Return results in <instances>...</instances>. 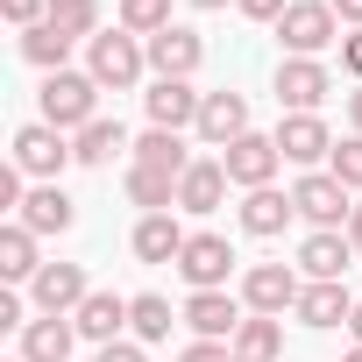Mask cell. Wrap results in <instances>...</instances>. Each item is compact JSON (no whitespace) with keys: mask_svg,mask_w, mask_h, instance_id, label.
<instances>
[{"mask_svg":"<svg viewBox=\"0 0 362 362\" xmlns=\"http://www.w3.org/2000/svg\"><path fill=\"white\" fill-rule=\"evenodd\" d=\"M235 8H242L249 22H270V29H277V22H284V8H291V0H235Z\"/></svg>","mask_w":362,"mask_h":362,"instance_id":"35","label":"cell"},{"mask_svg":"<svg viewBox=\"0 0 362 362\" xmlns=\"http://www.w3.org/2000/svg\"><path fill=\"white\" fill-rule=\"evenodd\" d=\"M177 362H235V348H228V341H192Z\"/></svg>","mask_w":362,"mask_h":362,"instance_id":"36","label":"cell"},{"mask_svg":"<svg viewBox=\"0 0 362 362\" xmlns=\"http://www.w3.org/2000/svg\"><path fill=\"white\" fill-rule=\"evenodd\" d=\"M348 327H355V348H362V298H355V320H348Z\"/></svg>","mask_w":362,"mask_h":362,"instance_id":"44","label":"cell"},{"mask_svg":"<svg viewBox=\"0 0 362 362\" xmlns=\"http://www.w3.org/2000/svg\"><path fill=\"white\" fill-rule=\"evenodd\" d=\"M341 71H348V78H362V29H355V36H341Z\"/></svg>","mask_w":362,"mask_h":362,"instance_id":"39","label":"cell"},{"mask_svg":"<svg viewBox=\"0 0 362 362\" xmlns=\"http://www.w3.org/2000/svg\"><path fill=\"white\" fill-rule=\"evenodd\" d=\"M221 163H228V177H235L242 192H263L270 177L284 170V149H277V135H256V128H249L242 142H228V149H221Z\"/></svg>","mask_w":362,"mask_h":362,"instance_id":"7","label":"cell"},{"mask_svg":"<svg viewBox=\"0 0 362 362\" xmlns=\"http://www.w3.org/2000/svg\"><path fill=\"white\" fill-rule=\"evenodd\" d=\"M93 362H149V355H142V341H107Z\"/></svg>","mask_w":362,"mask_h":362,"instance_id":"38","label":"cell"},{"mask_svg":"<svg viewBox=\"0 0 362 362\" xmlns=\"http://www.w3.org/2000/svg\"><path fill=\"white\" fill-rule=\"evenodd\" d=\"M228 348H235V362H277V355H284V320L249 313V320H242V334H235Z\"/></svg>","mask_w":362,"mask_h":362,"instance_id":"26","label":"cell"},{"mask_svg":"<svg viewBox=\"0 0 362 362\" xmlns=\"http://www.w3.org/2000/svg\"><path fill=\"white\" fill-rule=\"evenodd\" d=\"M22 57L50 78V71H64V57H71V36L57 29V22H36V29H22Z\"/></svg>","mask_w":362,"mask_h":362,"instance_id":"29","label":"cell"},{"mask_svg":"<svg viewBox=\"0 0 362 362\" xmlns=\"http://www.w3.org/2000/svg\"><path fill=\"white\" fill-rule=\"evenodd\" d=\"M0 15L15 29H36V22H50V0H0Z\"/></svg>","mask_w":362,"mask_h":362,"instance_id":"34","label":"cell"},{"mask_svg":"<svg viewBox=\"0 0 362 362\" xmlns=\"http://www.w3.org/2000/svg\"><path fill=\"white\" fill-rule=\"evenodd\" d=\"M185 228H177V214H142L135 221V235H128V249L142 256V263H177V256H185Z\"/></svg>","mask_w":362,"mask_h":362,"instance_id":"20","label":"cell"},{"mask_svg":"<svg viewBox=\"0 0 362 362\" xmlns=\"http://www.w3.org/2000/svg\"><path fill=\"white\" fill-rule=\"evenodd\" d=\"M128 199H135L142 214H170V206H177V177H163V170H142V163H128Z\"/></svg>","mask_w":362,"mask_h":362,"instance_id":"30","label":"cell"},{"mask_svg":"<svg viewBox=\"0 0 362 362\" xmlns=\"http://www.w3.org/2000/svg\"><path fill=\"white\" fill-rule=\"evenodd\" d=\"M291 313H298V327L327 334V327H348V320H355V291H348L341 277H334V284H305Z\"/></svg>","mask_w":362,"mask_h":362,"instance_id":"17","label":"cell"},{"mask_svg":"<svg viewBox=\"0 0 362 362\" xmlns=\"http://www.w3.org/2000/svg\"><path fill=\"white\" fill-rule=\"evenodd\" d=\"M50 22H57L71 43H93V36H100V0H50Z\"/></svg>","mask_w":362,"mask_h":362,"instance_id":"31","label":"cell"},{"mask_svg":"<svg viewBox=\"0 0 362 362\" xmlns=\"http://www.w3.org/2000/svg\"><path fill=\"white\" fill-rule=\"evenodd\" d=\"M277 149H284V163L327 170V156H334V135H327V121H320V114H284V121H277Z\"/></svg>","mask_w":362,"mask_h":362,"instance_id":"12","label":"cell"},{"mask_svg":"<svg viewBox=\"0 0 362 362\" xmlns=\"http://www.w3.org/2000/svg\"><path fill=\"white\" fill-rule=\"evenodd\" d=\"M348 121H355V135H362V86L348 93Z\"/></svg>","mask_w":362,"mask_h":362,"instance_id":"43","label":"cell"},{"mask_svg":"<svg viewBox=\"0 0 362 362\" xmlns=\"http://www.w3.org/2000/svg\"><path fill=\"white\" fill-rule=\"evenodd\" d=\"M177 277H185L192 291H228V277H235V249H228V235H192L185 256H177Z\"/></svg>","mask_w":362,"mask_h":362,"instance_id":"9","label":"cell"},{"mask_svg":"<svg viewBox=\"0 0 362 362\" xmlns=\"http://www.w3.org/2000/svg\"><path fill=\"white\" fill-rule=\"evenodd\" d=\"M29 298H36V313H78L93 298V284H86L78 263H43L36 284H29Z\"/></svg>","mask_w":362,"mask_h":362,"instance_id":"16","label":"cell"},{"mask_svg":"<svg viewBox=\"0 0 362 362\" xmlns=\"http://www.w3.org/2000/svg\"><path fill=\"white\" fill-rule=\"evenodd\" d=\"M170 320H185V313H170V298H156V291H135L128 298V334L149 348V341H170Z\"/></svg>","mask_w":362,"mask_h":362,"instance_id":"27","label":"cell"},{"mask_svg":"<svg viewBox=\"0 0 362 362\" xmlns=\"http://www.w3.org/2000/svg\"><path fill=\"white\" fill-rule=\"evenodd\" d=\"M249 135V100L242 93H206V107H199V142L206 149H228V142H242Z\"/></svg>","mask_w":362,"mask_h":362,"instance_id":"18","label":"cell"},{"mask_svg":"<svg viewBox=\"0 0 362 362\" xmlns=\"http://www.w3.org/2000/svg\"><path fill=\"white\" fill-rule=\"evenodd\" d=\"M71 327H78V341L107 348V341H121V327H128V298H121V291H93V298L71 313Z\"/></svg>","mask_w":362,"mask_h":362,"instance_id":"23","label":"cell"},{"mask_svg":"<svg viewBox=\"0 0 362 362\" xmlns=\"http://www.w3.org/2000/svg\"><path fill=\"white\" fill-rule=\"evenodd\" d=\"M36 107H43V121H50V128L78 135V128H93V121H100V78H93V71H50V78H43V93H36Z\"/></svg>","mask_w":362,"mask_h":362,"instance_id":"2","label":"cell"},{"mask_svg":"<svg viewBox=\"0 0 362 362\" xmlns=\"http://www.w3.org/2000/svg\"><path fill=\"white\" fill-rule=\"evenodd\" d=\"M348 362H362V348H348Z\"/></svg>","mask_w":362,"mask_h":362,"instance_id":"46","label":"cell"},{"mask_svg":"<svg viewBox=\"0 0 362 362\" xmlns=\"http://www.w3.org/2000/svg\"><path fill=\"white\" fill-rule=\"evenodd\" d=\"M142 107H149V128L185 135V128H199V107H206V93H192V78H156V86L142 93Z\"/></svg>","mask_w":362,"mask_h":362,"instance_id":"10","label":"cell"},{"mask_svg":"<svg viewBox=\"0 0 362 362\" xmlns=\"http://www.w3.org/2000/svg\"><path fill=\"white\" fill-rule=\"evenodd\" d=\"M121 149H135V142H128V128H121V121H107V114H100L93 128H78V135H71V156H78V163H114Z\"/></svg>","mask_w":362,"mask_h":362,"instance_id":"28","label":"cell"},{"mask_svg":"<svg viewBox=\"0 0 362 362\" xmlns=\"http://www.w3.org/2000/svg\"><path fill=\"white\" fill-rule=\"evenodd\" d=\"M192 8H206V15H214V8H228V0H192Z\"/></svg>","mask_w":362,"mask_h":362,"instance_id":"45","label":"cell"},{"mask_svg":"<svg viewBox=\"0 0 362 362\" xmlns=\"http://www.w3.org/2000/svg\"><path fill=\"white\" fill-rule=\"evenodd\" d=\"M348 256H355L348 228H313V235L298 242V277H305V284H334V277L348 270Z\"/></svg>","mask_w":362,"mask_h":362,"instance_id":"13","label":"cell"},{"mask_svg":"<svg viewBox=\"0 0 362 362\" xmlns=\"http://www.w3.org/2000/svg\"><path fill=\"white\" fill-rule=\"evenodd\" d=\"M142 50H149V71H156V78H192V71L206 64V43H199V29H185V22H170V29L149 36Z\"/></svg>","mask_w":362,"mask_h":362,"instance_id":"11","label":"cell"},{"mask_svg":"<svg viewBox=\"0 0 362 362\" xmlns=\"http://www.w3.org/2000/svg\"><path fill=\"white\" fill-rule=\"evenodd\" d=\"M142 170H163V177H185L199 156H185V135H170V128H142L135 135V149H128Z\"/></svg>","mask_w":362,"mask_h":362,"instance_id":"24","label":"cell"},{"mask_svg":"<svg viewBox=\"0 0 362 362\" xmlns=\"http://www.w3.org/2000/svg\"><path fill=\"white\" fill-rule=\"evenodd\" d=\"M291 206H298V221H313V228H348V214H355V192L341 185L334 170H305L298 185H291Z\"/></svg>","mask_w":362,"mask_h":362,"instance_id":"6","label":"cell"},{"mask_svg":"<svg viewBox=\"0 0 362 362\" xmlns=\"http://www.w3.org/2000/svg\"><path fill=\"white\" fill-rule=\"evenodd\" d=\"M0 327H29V320H22V298H15V291H0Z\"/></svg>","mask_w":362,"mask_h":362,"instance_id":"40","label":"cell"},{"mask_svg":"<svg viewBox=\"0 0 362 362\" xmlns=\"http://www.w3.org/2000/svg\"><path fill=\"white\" fill-rule=\"evenodd\" d=\"M327 93H334V71L320 57H284L277 64V107L284 114H320Z\"/></svg>","mask_w":362,"mask_h":362,"instance_id":"8","label":"cell"},{"mask_svg":"<svg viewBox=\"0 0 362 362\" xmlns=\"http://www.w3.org/2000/svg\"><path fill=\"white\" fill-rule=\"evenodd\" d=\"M8 362H22V355H8Z\"/></svg>","mask_w":362,"mask_h":362,"instance_id":"47","label":"cell"},{"mask_svg":"<svg viewBox=\"0 0 362 362\" xmlns=\"http://www.w3.org/2000/svg\"><path fill=\"white\" fill-rule=\"evenodd\" d=\"M22 199H29V192H22V170L8 163V170H0V206H8V214H22Z\"/></svg>","mask_w":362,"mask_h":362,"instance_id":"37","label":"cell"},{"mask_svg":"<svg viewBox=\"0 0 362 362\" xmlns=\"http://www.w3.org/2000/svg\"><path fill=\"white\" fill-rule=\"evenodd\" d=\"M348 242H355V256H362V199H355V214H348Z\"/></svg>","mask_w":362,"mask_h":362,"instance_id":"42","label":"cell"},{"mask_svg":"<svg viewBox=\"0 0 362 362\" xmlns=\"http://www.w3.org/2000/svg\"><path fill=\"white\" fill-rule=\"evenodd\" d=\"M185 327H192V341H235L242 334V298L235 291H192Z\"/></svg>","mask_w":362,"mask_h":362,"instance_id":"14","label":"cell"},{"mask_svg":"<svg viewBox=\"0 0 362 362\" xmlns=\"http://www.w3.org/2000/svg\"><path fill=\"white\" fill-rule=\"evenodd\" d=\"M298 291H305V277H298L291 263H249V270H242V305L263 313V320H284V313L298 305Z\"/></svg>","mask_w":362,"mask_h":362,"instance_id":"5","label":"cell"},{"mask_svg":"<svg viewBox=\"0 0 362 362\" xmlns=\"http://www.w3.org/2000/svg\"><path fill=\"white\" fill-rule=\"evenodd\" d=\"M228 185H235V177H228V163L221 156H199L185 177H177V214H221V199H228Z\"/></svg>","mask_w":362,"mask_h":362,"instance_id":"15","label":"cell"},{"mask_svg":"<svg viewBox=\"0 0 362 362\" xmlns=\"http://www.w3.org/2000/svg\"><path fill=\"white\" fill-rule=\"evenodd\" d=\"M36 270H43L36 235L22 221H8V228H0V277H8V284H36Z\"/></svg>","mask_w":362,"mask_h":362,"instance_id":"25","label":"cell"},{"mask_svg":"<svg viewBox=\"0 0 362 362\" xmlns=\"http://www.w3.org/2000/svg\"><path fill=\"white\" fill-rule=\"evenodd\" d=\"M334 15H341V22H355V29H362V0H334Z\"/></svg>","mask_w":362,"mask_h":362,"instance_id":"41","label":"cell"},{"mask_svg":"<svg viewBox=\"0 0 362 362\" xmlns=\"http://www.w3.org/2000/svg\"><path fill=\"white\" fill-rule=\"evenodd\" d=\"M298 221V206H291V192H277V185H263V192H242V235H256V242H270V235H284Z\"/></svg>","mask_w":362,"mask_h":362,"instance_id":"22","label":"cell"},{"mask_svg":"<svg viewBox=\"0 0 362 362\" xmlns=\"http://www.w3.org/2000/svg\"><path fill=\"white\" fill-rule=\"evenodd\" d=\"M71 348H78L71 313H43L22 327V362H71Z\"/></svg>","mask_w":362,"mask_h":362,"instance_id":"19","label":"cell"},{"mask_svg":"<svg viewBox=\"0 0 362 362\" xmlns=\"http://www.w3.org/2000/svg\"><path fill=\"white\" fill-rule=\"evenodd\" d=\"M277 43H284V57H327V50L341 43L334 0H291L284 22H277Z\"/></svg>","mask_w":362,"mask_h":362,"instance_id":"3","label":"cell"},{"mask_svg":"<svg viewBox=\"0 0 362 362\" xmlns=\"http://www.w3.org/2000/svg\"><path fill=\"white\" fill-rule=\"evenodd\" d=\"M29 235H71V221H78V206H71V192L64 185H36L29 199H22V214H15Z\"/></svg>","mask_w":362,"mask_h":362,"instance_id":"21","label":"cell"},{"mask_svg":"<svg viewBox=\"0 0 362 362\" xmlns=\"http://www.w3.org/2000/svg\"><path fill=\"white\" fill-rule=\"evenodd\" d=\"M121 29L142 36V43L163 36V29H170V0H121Z\"/></svg>","mask_w":362,"mask_h":362,"instance_id":"32","label":"cell"},{"mask_svg":"<svg viewBox=\"0 0 362 362\" xmlns=\"http://www.w3.org/2000/svg\"><path fill=\"white\" fill-rule=\"evenodd\" d=\"M64 163H78L64 128H50V121L15 128V170H22V177H43V185H57V170H64Z\"/></svg>","mask_w":362,"mask_h":362,"instance_id":"4","label":"cell"},{"mask_svg":"<svg viewBox=\"0 0 362 362\" xmlns=\"http://www.w3.org/2000/svg\"><path fill=\"white\" fill-rule=\"evenodd\" d=\"M86 71L100 78V93H135L142 71H149V50H142V36H128V29H100V36L86 43Z\"/></svg>","mask_w":362,"mask_h":362,"instance_id":"1","label":"cell"},{"mask_svg":"<svg viewBox=\"0 0 362 362\" xmlns=\"http://www.w3.org/2000/svg\"><path fill=\"white\" fill-rule=\"evenodd\" d=\"M327 170L341 177L348 192H362V135H348V142H334V156H327Z\"/></svg>","mask_w":362,"mask_h":362,"instance_id":"33","label":"cell"}]
</instances>
